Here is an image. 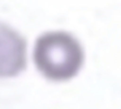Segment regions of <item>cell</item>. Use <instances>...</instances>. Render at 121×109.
I'll list each match as a JSON object with an SVG mask.
<instances>
[{
  "label": "cell",
  "instance_id": "cell-1",
  "mask_svg": "<svg viewBox=\"0 0 121 109\" xmlns=\"http://www.w3.org/2000/svg\"><path fill=\"white\" fill-rule=\"evenodd\" d=\"M31 59L40 77L53 83H65L82 71L86 53L79 39L72 33L50 30L35 39Z\"/></svg>",
  "mask_w": 121,
  "mask_h": 109
},
{
  "label": "cell",
  "instance_id": "cell-2",
  "mask_svg": "<svg viewBox=\"0 0 121 109\" xmlns=\"http://www.w3.org/2000/svg\"><path fill=\"white\" fill-rule=\"evenodd\" d=\"M27 66V42L13 26L0 22V79L18 77Z\"/></svg>",
  "mask_w": 121,
  "mask_h": 109
}]
</instances>
